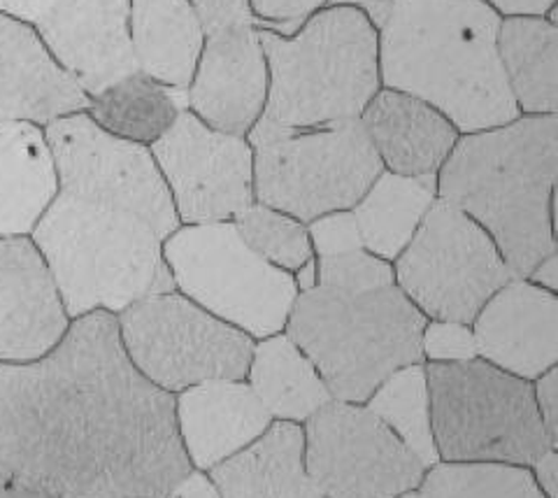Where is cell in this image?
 <instances>
[{"instance_id":"7c38bea8","label":"cell","mask_w":558,"mask_h":498,"mask_svg":"<svg viewBox=\"0 0 558 498\" xmlns=\"http://www.w3.org/2000/svg\"><path fill=\"white\" fill-rule=\"evenodd\" d=\"M303 434L307 475L326 498H396L424 483V463L359 403H326Z\"/></svg>"},{"instance_id":"d6986e66","label":"cell","mask_w":558,"mask_h":498,"mask_svg":"<svg viewBox=\"0 0 558 498\" xmlns=\"http://www.w3.org/2000/svg\"><path fill=\"white\" fill-rule=\"evenodd\" d=\"M89 110V96L49 54L38 31L0 14V124L47 126Z\"/></svg>"},{"instance_id":"8d00e7d4","label":"cell","mask_w":558,"mask_h":498,"mask_svg":"<svg viewBox=\"0 0 558 498\" xmlns=\"http://www.w3.org/2000/svg\"><path fill=\"white\" fill-rule=\"evenodd\" d=\"M535 389V401L539 417H543L545 432L556 448L558 445V371L556 366L549 368L545 375L537 377Z\"/></svg>"},{"instance_id":"4dcf8cb0","label":"cell","mask_w":558,"mask_h":498,"mask_svg":"<svg viewBox=\"0 0 558 498\" xmlns=\"http://www.w3.org/2000/svg\"><path fill=\"white\" fill-rule=\"evenodd\" d=\"M233 224L258 256L287 272H295L303 264L314 259L310 233L303 221L268 205L252 203L233 217Z\"/></svg>"},{"instance_id":"ab89813d","label":"cell","mask_w":558,"mask_h":498,"mask_svg":"<svg viewBox=\"0 0 558 498\" xmlns=\"http://www.w3.org/2000/svg\"><path fill=\"white\" fill-rule=\"evenodd\" d=\"M482 3L492 5L500 16H519V14L545 16L556 5V0H482Z\"/></svg>"},{"instance_id":"ffe728a7","label":"cell","mask_w":558,"mask_h":498,"mask_svg":"<svg viewBox=\"0 0 558 498\" xmlns=\"http://www.w3.org/2000/svg\"><path fill=\"white\" fill-rule=\"evenodd\" d=\"M174 417L189 461L198 469L238 454L268 432L272 415L240 380H207L182 391Z\"/></svg>"},{"instance_id":"6da1fadb","label":"cell","mask_w":558,"mask_h":498,"mask_svg":"<svg viewBox=\"0 0 558 498\" xmlns=\"http://www.w3.org/2000/svg\"><path fill=\"white\" fill-rule=\"evenodd\" d=\"M0 466L51 498H166L191 473L172 393L133 366L117 315H82L38 362L0 364Z\"/></svg>"},{"instance_id":"e575fe53","label":"cell","mask_w":558,"mask_h":498,"mask_svg":"<svg viewBox=\"0 0 558 498\" xmlns=\"http://www.w3.org/2000/svg\"><path fill=\"white\" fill-rule=\"evenodd\" d=\"M330 0H250L258 26L291 38L312 14L328 8Z\"/></svg>"},{"instance_id":"484cf974","label":"cell","mask_w":558,"mask_h":498,"mask_svg":"<svg viewBox=\"0 0 558 498\" xmlns=\"http://www.w3.org/2000/svg\"><path fill=\"white\" fill-rule=\"evenodd\" d=\"M438 201V175H398L381 170L352 208L363 250L384 262H396Z\"/></svg>"},{"instance_id":"4316f807","label":"cell","mask_w":558,"mask_h":498,"mask_svg":"<svg viewBox=\"0 0 558 498\" xmlns=\"http://www.w3.org/2000/svg\"><path fill=\"white\" fill-rule=\"evenodd\" d=\"M247 375L258 401L282 422H305L333 401L317 368L287 333L254 345Z\"/></svg>"},{"instance_id":"d6a6232c","label":"cell","mask_w":558,"mask_h":498,"mask_svg":"<svg viewBox=\"0 0 558 498\" xmlns=\"http://www.w3.org/2000/svg\"><path fill=\"white\" fill-rule=\"evenodd\" d=\"M422 352L430 362H470L477 359L473 329L459 321L430 319L422 333Z\"/></svg>"},{"instance_id":"60d3db41","label":"cell","mask_w":558,"mask_h":498,"mask_svg":"<svg viewBox=\"0 0 558 498\" xmlns=\"http://www.w3.org/2000/svg\"><path fill=\"white\" fill-rule=\"evenodd\" d=\"M535 483L547 498H558V454L547 450L535 463Z\"/></svg>"},{"instance_id":"ac0fdd59","label":"cell","mask_w":558,"mask_h":498,"mask_svg":"<svg viewBox=\"0 0 558 498\" xmlns=\"http://www.w3.org/2000/svg\"><path fill=\"white\" fill-rule=\"evenodd\" d=\"M470 326L477 356L523 380H537L558 362V299L531 280L500 287Z\"/></svg>"},{"instance_id":"f35d334b","label":"cell","mask_w":558,"mask_h":498,"mask_svg":"<svg viewBox=\"0 0 558 498\" xmlns=\"http://www.w3.org/2000/svg\"><path fill=\"white\" fill-rule=\"evenodd\" d=\"M168 498H221L213 479L203 473H189L174 485Z\"/></svg>"},{"instance_id":"9a60e30c","label":"cell","mask_w":558,"mask_h":498,"mask_svg":"<svg viewBox=\"0 0 558 498\" xmlns=\"http://www.w3.org/2000/svg\"><path fill=\"white\" fill-rule=\"evenodd\" d=\"M266 98L268 63L258 28L209 33L186 87V110L207 126L247 137L264 114Z\"/></svg>"},{"instance_id":"44dd1931","label":"cell","mask_w":558,"mask_h":498,"mask_svg":"<svg viewBox=\"0 0 558 498\" xmlns=\"http://www.w3.org/2000/svg\"><path fill=\"white\" fill-rule=\"evenodd\" d=\"M361 126L384 170L398 175H438L461 133L428 102L379 89L361 114Z\"/></svg>"},{"instance_id":"52a82bcc","label":"cell","mask_w":558,"mask_h":498,"mask_svg":"<svg viewBox=\"0 0 558 498\" xmlns=\"http://www.w3.org/2000/svg\"><path fill=\"white\" fill-rule=\"evenodd\" d=\"M435 450L449 463H510L533 466L556 450L535 389L484 359L430 362L426 368Z\"/></svg>"},{"instance_id":"836d02e7","label":"cell","mask_w":558,"mask_h":498,"mask_svg":"<svg viewBox=\"0 0 558 498\" xmlns=\"http://www.w3.org/2000/svg\"><path fill=\"white\" fill-rule=\"evenodd\" d=\"M307 233H310L312 252L319 254V259L363 250L361 231L356 227V219H354L352 210L330 212V215H324L319 219L310 221Z\"/></svg>"},{"instance_id":"1f68e13d","label":"cell","mask_w":558,"mask_h":498,"mask_svg":"<svg viewBox=\"0 0 558 498\" xmlns=\"http://www.w3.org/2000/svg\"><path fill=\"white\" fill-rule=\"evenodd\" d=\"M317 284L333 289H375L396 284L391 262L359 250L317 262Z\"/></svg>"},{"instance_id":"83f0119b","label":"cell","mask_w":558,"mask_h":498,"mask_svg":"<svg viewBox=\"0 0 558 498\" xmlns=\"http://www.w3.org/2000/svg\"><path fill=\"white\" fill-rule=\"evenodd\" d=\"M186 110V89H172L145 73H133L89 98V114L108 133L149 147Z\"/></svg>"},{"instance_id":"4fadbf2b","label":"cell","mask_w":558,"mask_h":498,"mask_svg":"<svg viewBox=\"0 0 558 498\" xmlns=\"http://www.w3.org/2000/svg\"><path fill=\"white\" fill-rule=\"evenodd\" d=\"M45 137L61 192L121 205L143 217L161 240L180 229L182 221L149 147L108 133L86 112L47 124Z\"/></svg>"},{"instance_id":"7bdbcfd3","label":"cell","mask_w":558,"mask_h":498,"mask_svg":"<svg viewBox=\"0 0 558 498\" xmlns=\"http://www.w3.org/2000/svg\"><path fill=\"white\" fill-rule=\"evenodd\" d=\"M0 498H51V496L38 487L22 483V479L8 477L0 483Z\"/></svg>"},{"instance_id":"5b68a950","label":"cell","mask_w":558,"mask_h":498,"mask_svg":"<svg viewBox=\"0 0 558 498\" xmlns=\"http://www.w3.org/2000/svg\"><path fill=\"white\" fill-rule=\"evenodd\" d=\"M268 63V98L256 124L277 131L361 119L381 89L377 31L354 5H328L291 38L258 28Z\"/></svg>"},{"instance_id":"d4e9b609","label":"cell","mask_w":558,"mask_h":498,"mask_svg":"<svg viewBox=\"0 0 558 498\" xmlns=\"http://www.w3.org/2000/svg\"><path fill=\"white\" fill-rule=\"evenodd\" d=\"M498 57L519 114H556L558 24L539 14L502 16Z\"/></svg>"},{"instance_id":"603a6c76","label":"cell","mask_w":558,"mask_h":498,"mask_svg":"<svg viewBox=\"0 0 558 498\" xmlns=\"http://www.w3.org/2000/svg\"><path fill=\"white\" fill-rule=\"evenodd\" d=\"M57 192L45 131L26 122L0 124V238L33 233Z\"/></svg>"},{"instance_id":"f546056e","label":"cell","mask_w":558,"mask_h":498,"mask_svg":"<svg viewBox=\"0 0 558 498\" xmlns=\"http://www.w3.org/2000/svg\"><path fill=\"white\" fill-rule=\"evenodd\" d=\"M422 498H547L531 471L510 463H442L424 475Z\"/></svg>"},{"instance_id":"30bf717a","label":"cell","mask_w":558,"mask_h":498,"mask_svg":"<svg viewBox=\"0 0 558 498\" xmlns=\"http://www.w3.org/2000/svg\"><path fill=\"white\" fill-rule=\"evenodd\" d=\"M393 275L424 317L468 326L500 287L514 280L492 235L442 198L430 205L398 254Z\"/></svg>"},{"instance_id":"9c48e42d","label":"cell","mask_w":558,"mask_h":498,"mask_svg":"<svg viewBox=\"0 0 558 498\" xmlns=\"http://www.w3.org/2000/svg\"><path fill=\"white\" fill-rule=\"evenodd\" d=\"M174 291L252 338L282 333L299 287L258 256L233 221L186 224L163 240Z\"/></svg>"},{"instance_id":"e0dca14e","label":"cell","mask_w":558,"mask_h":498,"mask_svg":"<svg viewBox=\"0 0 558 498\" xmlns=\"http://www.w3.org/2000/svg\"><path fill=\"white\" fill-rule=\"evenodd\" d=\"M70 326L59 287L26 235L0 238V364H31Z\"/></svg>"},{"instance_id":"8992f818","label":"cell","mask_w":558,"mask_h":498,"mask_svg":"<svg viewBox=\"0 0 558 498\" xmlns=\"http://www.w3.org/2000/svg\"><path fill=\"white\" fill-rule=\"evenodd\" d=\"M428 317L398 284L299 291L284 331L326 382L330 397L365 403L396 371L424 362Z\"/></svg>"},{"instance_id":"d590c367","label":"cell","mask_w":558,"mask_h":498,"mask_svg":"<svg viewBox=\"0 0 558 498\" xmlns=\"http://www.w3.org/2000/svg\"><path fill=\"white\" fill-rule=\"evenodd\" d=\"M189 3L196 10L205 36L238 26H258L250 0H189Z\"/></svg>"},{"instance_id":"b9f144b4","label":"cell","mask_w":558,"mask_h":498,"mask_svg":"<svg viewBox=\"0 0 558 498\" xmlns=\"http://www.w3.org/2000/svg\"><path fill=\"white\" fill-rule=\"evenodd\" d=\"M529 280L537 287H543L547 291H554L556 294V287H558V259H556V252L549 254L547 259L539 262L533 272L529 275Z\"/></svg>"},{"instance_id":"5bb4252c","label":"cell","mask_w":558,"mask_h":498,"mask_svg":"<svg viewBox=\"0 0 558 498\" xmlns=\"http://www.w3.org/2000/svg\"><path fill=\"white\" fill-rule=\"evenodd\" d=\"M149 151L184 224L233 221L254 203V149L247 137L217 131L182 110Z\"/></svg>"},{"instance_id":"2e32d148","label":"cell","mask_w":558,"mask_h":498,"mask_svg":"<svg viewBox=\"0 0 558 498\" xmlns=\"http://www.w3.org/2000/svg\"><path fill=\"white\" fill-rule=\"evenodd\" d=\"M35 31L89 98L137 73L131 0H63Z\"/></svg>"},{"instance_id":"ba28073f","label":"cell","mask_w":558,"mask_h":498,"mask_svg":"<svg viewBox=\"0 0 558 498\" xmlns=\"http://www.w3.org/2000/svg\"><path fill=\"white\" fill-rule=\"evenodd\" d=\"M254 201L310 224L352 210L384 170L361 122L277 131L254 124Z\"/></svg>"},{"instance_id":"7402d4cb","label":"cell","mask_w":558,"mask_h":498,"mask_svg":"<svg viewBox=\"0 0 558 498\" xmlns=\"http://www.w3.org/2000/svg\"><path fill=\"white\" fill-rule=\"evenodd\" d=\"M221 498H326L305 469V434L275 422L247 448L213 469Z\"/></svg>"},{"instance_id":"7a4b0ae2","label":"cell","mask_w":558,"mask_h":498,"mask_svg":"<svg viewBox=\"0 0 558 498\" xmlns=\"http://www.w3.org/2000/svg\"><path fill=\"white\" fill-rule=\"evenodd\" d=\"M500 20L482 0H391L377 26L381 87L428 102L461 135L514 122Z\"/></svg>"},{"instance_id":"ee69618b","label":"cell","mask_w":558,"mask_h":498,"mask_svg":"<svg viewBox=\"0 0 558 498\" xmlns=\"http://www.w3.org/2000/svg\"><path fill=\"white\" fill-rule=\"evenodd\" d=\"M295 287L299 291H307L312 287H317V259H310L307 264H303L293 275Z\"/></svg>"},{"instance_id":"74e56055","label":"cell","mask_w":558,"mask_h":498,"mask_svg":"<svg viewBox=\"0 0 558 498\" xmlns=\"http://www.w3.org/2000/svg\"><path fill=\"white\" fill-rule=\"evenodd\" d=\"M61 3L63 0H0V14L12 16V20L35 28Z\"/></svg>"},{"instance_id":"cb8c5ba5","label":"cell","mask_w":558,"mask_h":498,"mask_svg":"<svg viewBox=\"0 0 558 498\" xmlns=\"http://www.w3.org/2000/svg\"><path fill=\"white\" fill-rule=\"evenodd\" d=\"M205 28L189 0H131V40L137 71L172 89H186L205 45Z\"/></svg>"},{"instance_id":"277c9868","label":"cell","mask_w":558,"mask_h":498,"mask_svg":"<svg viewBox=\"0 0 558 498\" xmlns=\"http://www.w3.org/2000/svg\"><path fill=\"white\" fill-rule=\"evenodd\" d=\"M31 235L70 319L174 291L159 233L110 201L59 189Z\"/></svg>"},{"instance_id":"f1b7e54d","label":"cell","mask_w":558,"mask_h":498,"mask_svg":"<svg viewBox=\"0 0 558 498\" xmlns=\"http://www.w3.org/2000/svg\"><path fill=\"white\" fill-rule=\"evenodd\" d=\"M371 412L403 440L426 469L440 461L430 428V401L426 368L422 364L405 366L384 380L368 399Z\"/></svg>"},{"instance_id":"3957f363","label":"cell","mask_w":558,"mask_h":498,"mask_svg":"<svg viewBox=\"0 0 558 498\" xmlns=\"http://www.w3.org/2000/svg\"><path fill=\"white\" fill-rule=\"evenodd\" d=\"M558 117L465 133L438 170V198L492 235L519 280L556 252Z\"/></svg>"},{"instance_id":"f6af8a7d","label":"cell","mask_w":558,"mask_h":498,"mask_svg":"<svg viewBox=\"0 0 558 498\" xmlns=\"http://www.w3.org/2000/svg\"><path fill=\"white\" fill-rule=\"evenodd\" d=\"M396 498H422V496H418V491H408V494L396 496Z\"/></svg>"},{"instance_id":"8fae6325","label":"cell","mask_w":558,"mask_h":498,"mask_svg":"<svg viewBox=\"0 0 558 498\" xmlns=\"http://www.w3.org/2000/svg\"><path fill=\"white\" fill-rule=\"evenodd\" d=\"M117 321L133 366L163 391H184L207 380H242L250 371L254 338L178 291L137 301Z\"/></svg>"}]
</instances>
